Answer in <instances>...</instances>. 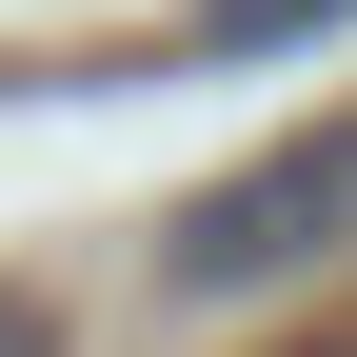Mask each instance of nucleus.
Returning <instances> with one entry per match:
<instances>
[{
  "mask_svg": "<svg viewBox=\"0 0 357 357\" xmlns=\"http://www.w3.org/2000/svg\"><path fill=\"white\" fill-rule=\"evenodd\" d=\"M357 258V119H298V139H258L238 178H199L159 238V298H298Z\"/></svg>",
  "mask_w": 357,
  "mask_h": 357,
  "instance_id": "obj_1",
  "label": "nucleus"
},
{
  "mask_svg": "<svg viewBox=\"0 0 357 357\" xmlns=\"http://www.w3.org/2000/svg\"><path fill=\"white\" fill-rule=\"evenodd\" d=\"M357 0H199V60H298V40H337Z\"/></svg>",
  "mask_w": 357,
  "mask_h": 357,
  "instance_id": "obj_2",
  "label": "nucleus"
},
{
  "mask_svg": "<svg viewBox=\"0 0 357 357\" xmlns=\"http://www.w3.org/2000/svg\"><path fill=\"white\" fill-rule=\"evenodd\" d=\"M0 357H60V318H40V298H0Z\"/></svg>",
  "mask_w": 357,
  "mask_h": 357,
  "instance_id": "obj_3",
  "label": "nucleus"
},
{
  "mask_svg": "<svg viewBox=\"0 0 357 357\" xmlns=\"http://www.w3.org/2000/svg\"><path fill=\"white\" fill-rule=\"evenodd\" d=\"M318 357H357V337H318Z\"/></svg>",
  "mask_w": 357,
  "mask_h": 357,
  "instance_id": "obj_4",
  "label": "nucleus"
}]
</instances>
